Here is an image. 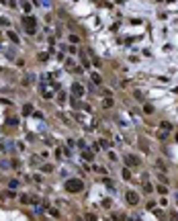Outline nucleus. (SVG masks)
<instances>
[{
  "instance_id": "obj_13",
  "label": "nucleus",
  "mask_w": 178,
  "mask_h": 221,
  "mask_svg": "<svg viewBox=\"0 0 178 221\" xmlns=\"http://www.w3.org/2000/svg\"><path fill=\"white\" fill-rule=\"evenodd\" d=\"M143 188H145L147 192H152V190H154V186H152V184H149V182H145V184H143Z\"/></svg>"
},
{
  "instance_id": "obj_10",
  "label": "nucleus",
  "mask_w": 178,
  "mask_h": 221,
  "mask_svg": "<svg viewBox=\"0 0 178 221\" xmlns=\"http://www.w3.org/2000/svg\"><path fill=\"white\" fill-rule=\"evenodd\" d=\"M8 37H10V41H15V43H18V37H17V33H12V31H10V33H8Z\"/></svg>"
},
{
  "instance_id": "obj_16",
  "label": "nucleus",
  "mask_w": 178,
  "mask_h": 221,
  "mask_svg": "<svg viewBox=\"0 0 178 221\" xmlns=\"http://www.w3.org/2000/svg\"><path fill=\"white\" fill-rule=\"evenodd\" d=\"M84 158H86V160H92V151H84Z\"/></svg>"
},
{
  "instance_id": "obj_6",
  "label": "nucleus",
  "mask_w": 178,
  "mask_h": 221,
  "mask_svg": "<svg viewBox=\"0 0 178 221\" xmlns=\"http://www.w3.org/2000/svg\"><path fill=\"white\" fill-rule=\"evenodd\" d=\"M41 172H45V174H47V172H53V166L51 164H43L41 166Z\"/></svg>"
},
{
  "instance_id": "obj_9",
  "label": "nucleus",
  "mask_w": 178,
  "mask_h": 221,
  "mask_svg": "<svg viewBox=\"0 0 178 221\" xmlns=\"http://www.w3.org/2000/svg\"><path fill=\"white\" fill-rule=\"evenodd\" d=\"M0 27H10V20L8 18H0Z\"/></svg>"
},
{
  "instance_id": "obj_12",
  "label": "nucleus",
  "mask_w": 178,
  "mask_h": 221,
  "mask_svg": "<svg viewBox=\"0 0 178 221\" xmlns=\"http://www.w3.org/2000/svg\"><path fill=\"white\" fill-rule=\"evenodd\" d=\"M17 123H18L17 117H10V119H8V125H17Z\"/></svg>"
},
{
  "instance_id": "obj_4",
  "label": "nucleus",
  "mask_w": 178,
  "mask_h": 221,
  "mask_svg": "<svg viewBox=\"0 0 178 221\" xmlns=\"http://www.w3.org/2000/svg\"><path fill=\"white\" fill-rule=\"evenodd\" d=\"M127 164H129V166H139V164H141V160H139L137 156H127Z\"/></svg>"
},
{
  "instance_id": "obj_5",
  "label": "nucleus",
  "mask_w": 178,
  "mask_h": 221,
  "mask_svg": "<svg viewBox=\"0 0 178 221\" xmlns=\"http://www.w3.org/2000/svg\"><path fill=\"white\" fill-rule=\"evenodd\" d=\"M72 92H74V96H82V94H84V88H82V84H74Z\"/></svg>"
},
{
  "instance_id": "obj_8",
  "label": "nucleus",
  "mask_w": 178,
  "mask_h": 221,
  "mask_svg": "<svg viewBox=\"0 0 178 221\" xmlns=\"http://www.w3.org/2000/svg\"><path fill=\"white\" fill-rule=\"evenodd\" d=\"M31 110H33V107H31V105H25V107H23V115H29Z\"/></svg>"
},
{
  "instance_id": "obj_14",
  "label": "nucleus",
  "mask_w": 178,
  "mask_h": 221,
  "mask_svg": "<svg viewBox=\"0 0 178 221\" xmlns=\"http://www.w3.org/2000/svg\"><path fill=\"white\" fill-rule=\"evenodd\" d=\"M92 80H94V82H96V84H100V82H103V80H100V76H98V74H94V76H92Z\"/></svg>"
},
{
  "instance_id": "obj_11",
  "label": "nucleus",
  "mask_w": 178,
  "mask_h": 221,
  "mask_svg": "<svg viewBox=\"0 0 178 221\" xmlns=\"http://www.w3.org/2000/svg\"><path fill=\"white\" fill-rule=\"evenodd\" d=\"M23 10L29 12V10H31V4H29V2H23Z\"/></svg>"
},
{
  "instance_id": "obj_1",
  "label": "nucleus",
  "mask_w": 178,
  "mask_h": 221,
  "mask_svg": "<svg viewBox=\"0 0 178 221\" xmlns=\"http://www.w3.org/2000/svg\"><path fill=\"white\" fill-rule=\"evenodd\" d=\"M82 186H84V184H82V180L72 178V180H68V182H66V190H68V192H80V190H82Z\"/></svg>"
},
{
  "instance_id": "obj_2",
  "label": "nucleus",
  "mask_w": 178,
  "mask_h": 221,
  "mask_svg": "<svg viewBox=\"0 0 178 221\" xmlns=\"http://www.w3.org/2000/svg\"><path fill=\"white\" fill-rule=\"evenodd\" d=\"M23 25H25V31H27L29 35H33L37 31V20L33 17H25L23 18Z\"/></svg>"
},
{
  "instance_id": "obj_7",
  "label": "nucleus",
  "mask_w": 178,
  "mask_h": 221,
  "mask_svg": "<svg viewBox=\"0 0 178 221\" xmlns=\"http://www.w3.org/2000/svg\"><path fill=\"white\" fill-rule=\"evenodd\" d=\"M21 203L29 205V203H33V201H31V197H29V195H23V197H21Z\"/></svg>"
},
{
  "instance_id": "obj_15",
  "label": "nucleus",
  "mask_w": 178,
  "mask_h": 221,
  "mask_svg": "<svg viewBox=\"0 0 178 221\" xmlns=\"http://www.w3.org/2000/svg\"><path fill=\"white\" fill-rule=\"evenodd\" d=\"M8 186H10V188H17V186H18V180H10V182H8Z\"/></svg>"
},
{
  "instance_id": "obj_3",
  "label": "nucleus",
  "mask_w": 178,
  "mask_h": 221,
  "mask_svg": "<svg viewBox=\"0 0 178 221\" xmlns=\"http://www.w3.org/2000/svg\"><path fill=\"white\" fill-rule=\"evenodd\" d=\"M127 203H129V205H137V203H139V195H137L135 190H129V192H127Z\"/></svg>"
}]
</instances>
